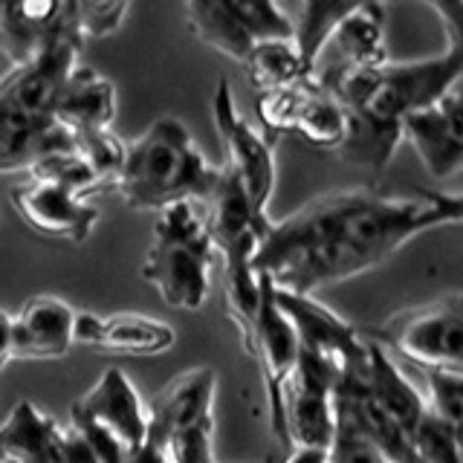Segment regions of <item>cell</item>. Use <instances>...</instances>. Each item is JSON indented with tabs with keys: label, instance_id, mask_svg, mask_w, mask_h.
Listing matches in <instances>:
<instances>
[{
	"label": "cell",
	"instance_id": "cell-29",
	"mask_svg": "<svg viewBox=\"0 0 463 463\" xmlns=\"http://www.w3.org/2000/svg\"><path fill=\"white\" fill-rule=\"evenodd\" d=\"M426 380V411L440 423L460 429L463 423V376L460 371H420Z\"/></svg>",
	"mask_w": 463,
	"mask_h": 463
},
{
	"label": "cell",
	"instance_id": "cell-5",
	"mask_svg": "<svg viewBox=\"0 0 463 463\" xmlns=\"http://www.w3.org/2000/svg\"><path fill=\"white\" fill-rule=\"evenodd\" d=\"M212 258L203 203L183 200L159 212L139 279L148 281L168 307L194 313L209 298Z\"/></svg>",
	"mask_w": 463,
	"mask_h": 463
},
{
	"label": "cell",
	"instance_id": "cell-3",
	"mask_svg": "<svg viewBox=\"0 0 463 463\" xmlns=\"http://www.w3.org/2000/svg\"><path fill=\"white\" fill-rule=\"evenodd\" d=\"M221 180V165L206 163L188 128L174 116H159L142 137L125 145V159L113 185L130 209L163 212L174 203H203Z\"/></svg>",
	"mask_w": 463,
	"mask_h": 463
},
{
	"label": "cell",
	"instance_id": "cell-17",
	"mask_svg": "<svg viewBox=\"0 0 463 463\" xmlns=\"http://www.w3.org/2000/svg\"><path fill=\"white\" fill-rule=\"evenodd\" d=\"M9 197L21 221L43 238L84 243L99 223V209H93L84 197L72 194L70 188L52 183L29 180L14 185Z\"/></svg>",
	"mask_w": 463,
	"mask_h": 463
},
{
	"label": "cell",
	"instance_id": "cell-13",
	"mask_svg": "<svg viewBox=\"0 0 463 463\" xmlns=\"http://www.w3.org/2000/svg\"><path fill=\"white\" fill-rule=\"evenodd\" d=\"M258 284H260V301H258V316H255L252 339L246 345V354L255 359L260 380H264L269 431L287 452L289 443H287V429H284V385L296 368L298 342H296L293 325H289L287 316L275 307L272 284L264 275H258Z\"/></svg>",
	"mask_w": 463,
	"mask_h": 463
},
{
	"label": "cell",
	"instance_id": "cell-22",
	"mask_svg": "<svg viewBox=\"0 0 463 463\" xmlns=\"http://www.w3.org/2000/svg\"><path fill=\"white\" fill-rule=\"evenodd\" d=\"M55 151H72V142L52 116H0V174L33 171Z\"/></svg>",
	"mask_w": 463,
	"mask_h": 463
},
{
	"label": "cell",
	"instance_id": "cell-37",
	"mask_svg": "<svg viewBox=\"0 0 463 463\" xmlns=\"http://www.w3.org/2000/svg\"><path fill=\"white\" fill-rule=\"evenodd\" d=\"M0 463H6V460H4V455H0Z\"/></svg>",
	"mask_w": 463,
	"mask_h": 463
},
{
	"label": "cell",
	"instance_id": "cell-34",
	"mask_svg": "<svg viewBox=\"0 0 463 463\" xmlns=\"http://www.w3.org/2000/svg\"><path fill=\"white\" fill-rule=\"evenodd\" d=\"M281 463H327V449L313 446H289Z\"/></svg>",
	"mask_w": 463,
	"mask_h": 463
},
{
	"label": "cell",
	"instance_id": "cell-25",
	"mask_svg": "<svg viewBox=\"0 0 463 463\" xmlns=\"http://www.w3.org/2000/svg\"><path fill=\"white\" fill-rule=\"evenodd\" d=\"M174 342H177V333H174L171 325L159 322V318L139 316V313H119L101 318L96 351L139 359V356L168 354Z\"/></svg>",
	"mask_w": 463,
	"mask_h": 463
},
{
	"label": "cell",
	"instance_id": "cell-7",
	"mask_svg": "<svg viewBox=\"0 0 463 463\" xmlns=\"http://www.w3.org/2000/svg\"><path fill=\"white\" fill-rule=\"evenodd\" d=\"M371 342L397 354L420 371H460L463 359V296L449 293L423 307L388 316Z\"/></svg>",
	"mask_w": 463,
	"mask_h": 463
},
{
	"label": "cell",
	"instance_id": "cell-11",
	"mask_svg": "<svg viewBox=\"0 0 463 463\" xmlns=\"http://www.w3.org/2000/svg\"><path fill=\"white\" fill-rule=\"evenodd\" d=\"M272 301L287 316V322L293 325L298 351H307L316 359L327 362L339 373V380L342 376L365 373L368 342L359 339L351 322H345L330 307L318 304L313 296H296L272 287Z\"/></svg>",
	"mask_w": 463,
	"mask_h": 463
},
{
	"label": "cell",
	"instance_id": "cell-21",
	"mask_svg": "<svg viewBox=\"0 0 463 463\" xmlns=\"http://www.w3.org/2000/svg\"><path fill=\"white\" fill-rule=\"evenodd\" d=\"M76 310L55 296H33L12 316V359H61L72 347Z\"/></svg>",
	"mask_w": 463,
	"mask_h": 463
},
{
	"label": "cell",
	"instance_id": "cell-8",
	"mask_svg": "<svg viewBox=\"0 0 463 463\" xmlns=\"http://www.w3.org/2000/svg\"><path fill=\"white\" fill-rule=\"evenodd\" d=\"M183 21L203 47L238 64L258 43L293 41V21L267 0H188Z\"/></svg>",
	"mask_w": 463,
	"mask_h": 463
},
{
	"label": "cell",
	"instance_id": "cell-16",
	"mask_svg": "<svg viewBox=\"0 0 463 463\" xmlns=\"http://www.w3.org/2000/svg\"><path fill=\"white\" fill-rule=\"evenodd\" d=\"M325 50H330V58H318L313 64V81H327L333 76H345V72H362L388 64L385 6L351 4V9L333 26Z\"/></svg>",
	"mask_w": 463,
	"mask_h": 463
},
{
	"label": "cell",
	"instance_id": "cell-1",
	"mask_svg": "<svg viewBox=\"0 0 463 463\" xmlns=\"http://www.w3.org/2000/svg\"><path fill=\"white\" fill-rule=\"evenodd\" d=\"M460 217L458 194L388 197L376 188L327 192L284 221H269L252 269L275 289L313 296L327 284L380 267L434 226H458Z\"/></svg>",
	"mask_w": 463,
	"mask_h": 463
},
{
	"label": "cell",
	"instance_id": "cell-31",
	"mask_svg": "<svg viewBox=\"0 0 463 463\" xmlns=\"http://www.w3.org/2000/svg\"><path fill=\"white\" fill-rule=\"evenodd\" d=\"M125 0H101V4H72V14H76V29L81 41L90 38H108L116 29L122 26L125 14H128Z\"/></svg>",
	"mask_w": 463,
	"mask_h": 463
},
{
	"label": "cell",
	"instance_id": "cell-4",
	"mask_svg": "<svg viewBox=\"0 0 463 463\" xmlns=\"http://www.w3.org/2000/svg\"><path fill=\"white\" fill-rule=\"evenodd\" d=\"M203 212H206L212 250L223 258L226 313L235 318V327L241 330V342L246 347L252 339L260 301V284L252 269V258L260 238L267 235L269 221H258L252 214L241 192V183L226 165H221V180H217L214 192L203 200Z\"/></svg>",
	"mask_w": 463,
	"mask_h": 463
},
{
	"label": "cell",
	"instance_id": "cell-12",
	"mask_svg": "<svg viewBox=\"0 0 463 463\" xmlns=\"http://www.w3.org/2000/svg\"><path fill=\"white\" fill-rule=\"evenodd\" d=\"M258 116L267 130L264 137L269 142L272 137L298 134L304 142L316 145V148L336 151L347 130L345 110L313 79L298 87H287V90L260 93Z\"/></svg>",
	"mask_w": 463,
	"mask_h": 463
},
{
	"label": "cell",
	"instance_id": "cell-26",
	"mask_svg": "<svg viewBox=\"0 0 463 463\" xmlns=\"http://www.w3.org/2000/svg\"><path fill=\"white\" fill-rule=\"evenodd\" d=\"M246 72V81L255 87L258 93L287 90V87H298L313 79V72L304 67L301 55L293 41H267L246 55L241 64Z\"/></svg>",
	"mask_w": 463,
	"mask_h": 463
},
{
	"label": "cell",
	"instance_id": "cell-23",
	"mask_svg": "<svg viewBox=\"0 0 463 463\" xmlns=\"http://www.w3.org/2000/svg\"><path fill=\"white\" fill-rule=\"evenodd\" d=\"M365 388L371 391V397L376 405L394 420V423L409 434L417 431V426L426 417V402L423 394L414 388V383L402 373V368L394 362V356H388L380 345L368 342V368H365Z\"/></svg>",
	"mask_w": 463,
	"mask_h": 463
},
{
	"label": "cell",
	"instance_id": "cell-9",
	"mask_svg": "<svg viewBox=\"0 0 463 463\" xmlns=\"http://www.w3.org/2000/svg\"><path fill=\"white\" fill-rule=\"evenodd\" d=\"M212 113H214L217 137H221L223 154H226L223 165L235 174V180L241 183V192H243L246 203H250L252 214L258 221H269L267 206L275 192L272 142L264 134H258V130L241 116L226 79L217 81Z\"/></svg>",
	"mask_w": 463,
	"mask_h": 463
},
{
	"label": "cell",
	"instance_id": "cell-15",
	"mask_svg": "<svg viewBox=\"0 0 463 463\" xmlns=\"http://www.w3.org/2000/svg\"><path fill=\"white\" fill-rule=\"evenodd\" d=\"M70 423L105 434L125 455H130L145 443L148 414L125 371L108 368L81 400L70 405Z\"/></svg>",
	"mask_w": 463,
	"mask_h": 463
},
{
	"label": "cell",
	"instance_id": "cell-24",
	"mask_svg": "<svg viewBox=\"0 0 463 463\" xmlns=\"http://www.w3.org/2000/svg\"><path fill=\"white\" fill-rule=\"evenodd\" d=\"M58 420L41 414L33 402H14L0 426V455L6 463H52Z\"/></svg>",
	"mask_w": 463,
	"mask_h": 463
},
{
	"label": "cell",
	"instance_id": "cell-35",
	"mask_svg": "<svg viewBox=\"0 0 463 463\" xmlns=\"http://www.w3.org/2000/svg\"><path fill=\"white\" fill-rule=\"evenodd\" d=\"M9 359H12V316L6 310H0V371L6 368Z\"/></svg>",
	"mask_w": 463,
	"mask_h": 463
},
{
	"label": "cell",
	"instance_id": "cell-2",
	"mask_svg": "<svg viewBox=\"0 0 463 463\" xmlns=\"http://www.w3.org/2000/svg\"><path fill=\"white\" fill-rule=\"evenodd\" d=\"M449 33L440 55L420 61L383 64L376 70L345 72L316 81L345 110L347 130L336 148L342 163L371 171L373 177L388 168L402 139V119L409 113L443 99L460 84L463 72V4H431Z\"/></svg>",
	"mask_w": 463,
	"mask_h": 463
},
{
	"label": "cell",
	"instance_id": "cell-30",
	"mask_svg": "<svg viewBox=\"0 0 463 463\" xmlns=\"http://www.w3.org/2000/svg\"><path fill=\"white\" fill-rule=\"evenodd\" d=\"M327 463H391V460L371 440L362 438L351 423H345L342 417H336L333 438L327 446Z\"/></svg>",
	"mask_w": 463,
	"mask_h": 463
},
{
	"label": "cell",
	"instance_id": "cell-6",
	"mask_svg": "<svg viewBox=\"0 0 463 463\" xmlns=\"http://www.w3.org/2000/svg\"><path fill=\"white\" fill-rule=\"evenodd\" d=\"M52 119L67 130V137L96 177L113 185L116 171L125 159V142L113 134L116 87L93 67H76L70 72L61 96L55 99Z\"/></svg>",
	"mask_w": 463,
	"mask_h": 463
},
{
	"label": "cell",
	"instance_id": "cell-10",
	"mask_svg": "<svg viewBox=\"0 0 463 463\" xmlns=\"http://www.w3.org/2000/svg\"><path fill=\"white\" fill-rule=\"evenodd\" d=\"M81 47L84 41L70 4V18L47 50H41L33 61L12 67L0 79V116H52L55 99L61 96L70 72L79 67Z\"/></svg>",
	"mask_w": 463,
	"mask_h": 463
},
{
	"label": "cell",
	"instance_id": "cell-20",
	"mask_svg": "<svg viewBox=\"0 0 463 463\" xmlns=\"http://www.w3.org/2000/svg\"><path fill=\"white\" fill-rule=\"evenodd\" d=\"M70 18V4L61 0H0V52L12 67L47 50Z\"/></svg>",
	"mask_w": 463,
	"mask_h": 463
},
{
	"label": "cell",
	"instance_id": "cell-36",
	"mask_svg": "<svg viewBox=\"0 0 463 463\" xmlns=\"http://www.w3.org/2000/svg\"><path fill=\"white\" fill-rule=\"evenodd\" d=\"M125 463H165V460H163V455H159L154 446L142 443V446L137 449V452H130V455L125 458Z\"/></svg>",
	"mask_w": 463,
	"mask_h": 463
},
{
	"label": "cell",
	"instance_id": "cell-18",
	"mask_svg": "<svg viewBox=\"0 0 463 463\" xmlns=\"http://www.w3.org/2000/svg\"><path fill=\"white\" fill-rule=\"evenodd\" d=\"M402 139L411 142L417 156L434 180H452L463 168V125L460 90H449L443 99L409 113L402 119Z\"/></svg>",
	"mask_w": 463,
	"mask_h": 463
},
{
	"label": "cell",
	"instance_id": "cell-19",
	"mask_svg": "<svg viewBox=\"0 0 463 463\" xmlns=\"http://www.w3.org/2000/svg\"><path fill=\"white\" fill-rule=\"evenodd\" d=\"M214 391H217V376L212 368H192L180 373L177 380H171L151 402L148 414V429H145V443L154 446L156 452L165 446L168 438L177 431L209 420L214 409Z\"/></svg>",
	"mask_w": 463,
	"mask_h": 463
},
{
	"label": "cell",
	"instance_id": "cell-33",
	"mask_svg": "<svg viewBox=\"0 0 463 463\" xmlns=\"http://www.w3.org/2000/svg\"><path fill=\"white\" fill-rule=\"evenodd\" d=\"M99 333H101V316H93V313H76V316H72V345L96 347Z\"/></svg>",
	"mask_w": 463,
	"mask_h": 463
},
{
	"label": "cell",
	"instance_id": "cell-27",
	"mask_svg": "<svg viewBox=\"0 0 463 463\" xmlns=\"http://www.w3.org/2000/svg\"><path fill=\"white\" fill-rule=\"evenodd\" d=\"M347 9H351V4H336V0H310V4L301 6V24H293V43L310 72L318 52L325 50L333 26L339 24Z\"/></svg>",
	"mask_w": 463,
	"mask_h": 463
},
{
	"label": "cell",
	"instance_id": "cell-14",
	"mask_svg": "<svg viewBox=\"0 0 463 463\" xmlns=\"http://www.w3.org/2000/svg\"><path fill=\"white\" fill-rule=\"evenodd\" d=\"M339 373L327 362L298 351L296 368L284 385V429L289 446L327 449L333 438V394Z\"/></svg>",
	"mask_w": 463,
	"mask_h": 463
},
{
	"label": "cell",
	"instance_id": "cell-32",
	"mask_svg": "<svg viewBox=\"0 0 463 463\" xmlns=\"http://www.w3.org/2000/svg\"><path fill=\"white\" fill-rule=\"evenodd\" d=\"M52 463H105V460H101V455L93 449V443L87 440L76 426L61 423L58 426V434H55Z\"/></svg>",
	"mask_w": 463,
	"mask_h": 463
},
{
	"label": "cell",
	"instance_id": "cell-28",
	"mask_svg": "<svg viewBox=\"0 0 463 463\" xmlns=\"http://www.w3.org/2000/svg\"><path fill=\"white\" fill-rule=\"evenodd\" d=\"M29 177L38 180V183H52V185L70 188V192L79 194V197H87L90 192H99V188H108L76 151L47 154L41 163H35L33 171H29Z\"/></svg>",
	"mask_w": 463,
	"mask_h": 463
}]
</instances>
